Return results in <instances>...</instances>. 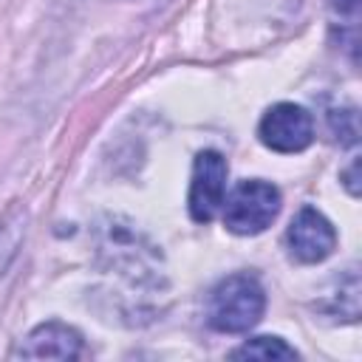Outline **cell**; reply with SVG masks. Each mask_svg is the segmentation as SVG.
I'll return each instance as SVG.
<instances>
[{
	"instance_id": "obj_1",
	"label": "cell",
	"mask_w": 362,
	"mask_h": 362,
	"mask_svg": "<svg viewBox=\"0 0 362 362\" xmlns=\"http://www.w3.org/2000/svg\"><path fill=\"white\" fill-rule=\"evenodd\" d=\"M99 255L110 272L124 277L130 286H158V252L156 246L122 218H107L99 232Z\"/></svg>"
},
{
	"instance_id": "obj_2",
	"label": "cell",
	"mask_w": 362,
	"mask_h": 362,
	"mask_svg": "<svg viewBox=\"0 0 362 362\" xmlns=\"http://www.w3.org/2000/svg\"><path fill=\"white\" fill-rule=\"evenodd\" d=\"M266 311V291L255 274H229L212 288L206 320L215 331L243 334L260 322Z\"/></svg>"
},
{
	"instance_id": "obj_3",
	"label": "cell",
	"mask_w": 362,
	"mask_h": 362,
	"mask_svg": "<svg viewBox=\"0 0 362 362\" xmlns=\"http://www.w3.org/2000/svg\"><path fill=\"white\" fill-rule=\"evenodd\" d=\"M223 226L232 235H260L280 212V189L263 178L240 181L223 198Z\"/></svg>"
},
{
	"instance_id": "obj_4",
	"label": "cell",
	"mask_w": 362,
	"mask_h": 362,
	"mask_svg": "<svg viewBox=\"0 0 362 362\" xmlns=\"http://www.w3.org/2000/svg\"><path fill=\"white\" fill-rule=\"evenodd\" d=\"M226 198V158L218 150H201L192 161V178H189V195L187 206L192 221L209 223Z\"/></svg>"
},
{
	"instance_id": "obj_5",
	"label": "cell",
	"mask_w": 362,
	"mask_h": 362,
	"mask_svg": "<svg viewBox=\"0 0 362 362\" xmlns=\"http://www.w3.org/2000/svg\"><path fill=\"white\" fill-rule=\"evenodd\" d=\"M257 136L274 153H300L314 139V122L303 105L277 102L263 113L257 124Z\"/></svg>"
},
{
	"instance_id": "obj_6",
	"label": "cell",
	"mask_w": 362,
	"mask_h": 362,
	"mask_svg": "<svg viewBox=\"0 0 362 362\" xmlns=\"http://www.w3.org/2000/svg\"><path fill=\"white\" fill-rule=\"evenodd\" d=\"M286 249L297 263H322L337 249V229L320 209L303 206L288 223Z\"/></svg>"
},
{
	"instance_id": "obj_7",
	"label": "cell",
	"mask_w": 362,
	"mask_h": 362,
	"mask_svg": "<svg viewBox=\"0 0 362 362\" xmlns=\"http://www.w3.org/2000/svg\"><path fill=\"white\" fill-rule=\"evenodd\" d=\"M23 359H76L82 356V337L76 328L48 320L37 325L14 351Z\"/></svg>"
},
{
	"instance_id": "obj_8",
	"label": "cell",
	"mask_w": 362,
	"mask_h": 362,
	"mask_svg": "<svg viewBox=\"0 0 362 362\" xmlns=\"http://www.w3.org/2000/svg\"><path fill=\"white\" fill-rule=\"evenodd\" d=\"M235 359H263V362H277V359H297V351L286 345L280 337H255L246 339L240 348L232 351Z\"/></svg>"
},
{
	"instance_id": "obj_9",
	"label": "cell",
	"mask_w": 362,
	"mask_h": 362,
	"mask_svg": "<svg viewBox=\"0 0 362 362\" xmlns=\"http://www.w3.org/2000/svg\"><path fill=\"white\" fill-rule=\"evenodd\" d=\"M23 218H25V212L20 206H11V212L0 223V274H3V269L8 266V260L14 257V252L20 246V238L25 232Z\"/></svg>"
},
{
	"instance_id": "obj_10",
	"label": "cell",
	"mask_w": 362,
	"mask_h": 362,
	"mask_svg": "<svg viewBox=\"0 0 362 362\" xmlns=\"http://www.w3.org/2000/svg\"><path fill=\"white\" fill-rule=\"evenodd\" d=\"M331 8L342 17H356L359 11V0H331Z\"/></svg>"
},
{
	"instance_id": "obj_11",
	"label": "cell",
	"mask_w": 362,
	"mask_h": 362,
	"mask_svg": "<svg viewBox=\"0 0 362 362\" xmlns=\"http://www.w3.org/2000/svg\"><path fill=\"white\" fill-rule=\"evenodd\" d=\"M345 184H348V192H351V195H359V189H356V161L351 164V170H348V181H345Z\"/></svg>"
}]
</instances>
